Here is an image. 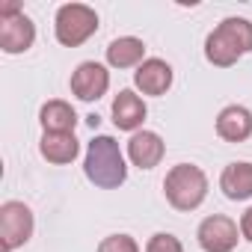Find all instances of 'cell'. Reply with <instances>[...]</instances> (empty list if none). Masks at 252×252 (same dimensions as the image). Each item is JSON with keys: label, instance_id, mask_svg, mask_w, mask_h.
I'll return each instance as SVG.
<instances>
[{"label": "cell", "instance_id": "obj_9", "mask_svg": "<svg viewBox=\"0 0 252 252\" xmlns=\"http://www.w3.org/2000/svg\"><path fill=\"white\" fill-rule=\"evenodd\" d=\"M217 137L225 143H246L252 137V110L243 104H228L217 116Z\"/></svg>", "mask_w": 252, "mask_h": 252}, {"label": "cell", "instance_id": "obj_6", "mask_svg": "<svg viewBox=\"0 0 252 252\" xmlns=\"http://www.w3.org/2000/svg\"><path fill=\"white\" fill-rule=\"evenodd\" d=\"M196 240L205 252H234L240 240V225L225 214H211L199 222Z\"/></svg>", "mask_w": 252, "mask_h": 252}, {"label": "cell", "instance_id": "obj_5", "mask_svg": "<svg viewBox=\"0 0 252 252\" xmlns=\"http://www.w3.org/2000/svg\"><path fill=\"white\" fill-rule=\"evenodd\" d=\"M33 228H36V220H33L30 205H24L18 199H9L0 205V237H3L6 252L24 246L33 237Z\"/></svg>", "mask_w": 252, "mask_h": 252}, {"label": "cell", "instance_id": "obj_2", "mask_svg": "<svg viewBox=\"0 0 252 252\" xmlns=\"http://www.w3.org/2000/svg\"><path fill=\"white\" fill-rule=\"evenodd\" d=\"M252 51V21L249 18H222L214 33L205 39V60L217 68H231L243 54Z\"/></svg>", "mask_w": 252, "mask_h": 252}, {"label": "cell", "instance_id": "obj_4", "mask_svg": "<svg viewBox=\"0 0 252 252\" xmlns=\"http://www.w3.org/2000/svg\"><path fill=\"white\" fill-rule=\"evenodd\" d=\"M98 33V12L86 3H63L54 18V36L63 48H77Z\"/></svg>", "mask_w": 252, "mask_h": 252}, {"label": "cell", "instance_id": "obj_8", "mask_svg": "<svg viewBox=\"0 0 252 252\" xmlns=\"http://www.w3.org/2000/svg\"><path fill=\"white\" fill-rule=\"evenodd\" d=\"M172 80H175V71H172V65H169L166 60H160V57H149V60L134 71V86H137L143 95H155V98L166 95L169 86H172Z\"/></svg>", "mask_w": 252, "mask_h": 252}, {"label": "cell", "instance_id": "obj_1", "mask_svg": "<svg viewBox=\"0 0 252 252\" xmlns=\"http://www.w3.org/2000/svg\"><path fill=\"white\" fill-rule=\"evenodd\" d=\"M83 175L98 190H116L128 181V163H125V155H122V149L113 137L98 134L86 143Z\"/></svg>", "mask_w": 252, "mask_h": 252}, {"label": "cell", "instance_id": "obj_11", "mask_svg": "<svg viewBox=\"0 0 252 252\" xmlns=\"http://www.w3.org/2000/svg\"><path fill=\"white\" fill-rule=\"evenodd\" d=\"M36 42V24L21 12L12 18H0V48L6 54H24Z\"/></svg>", "mask_w": 252, "mask_h": 252}, {"label": "cell", "instance_id": "obj_14", "mask_svg": "<svg viewBox=\"0 0 252 252\" xmlns=\"http://www.w3.org/2000/svg\"><path fill=\"white\" fill-rule=\"evenodd\" d=\"M39 122H42V131L45 134H74V128H77V113H74V107L68 101L54 98V101L42 104Z\"/></svg>", "mask_w": 252, "mask_h": 252}, {"label": "cell", "instance_id": "obj_19", "mask_svg": "<svg viewBox=\"0 0 252 252\" xmlns=\"http://www.w3.org/2000/svg\"><path fill=\"white\" fill-rule=\"evenodd\" d=\"M240 237H246L252 243V208H246L240 217Z\"/></svg>", "mask_w": 252, "mask_h": 252}, {"label": "cell", "instance_id": "obj_17", "mask_svg": "<svg viewBox=\"0 0 252 252\" xmlns=\"http://www.w3.org/2000/svg\"><path fill=\"white\" fill-rule=\"evenodd\" d=\"M98 252H140V243L131 234H107L98 243Z\"/></svg>", "mask_w": 252, "mask_h": 252}, {"label": "cell", "instance_id": "obj_10", "mask_svg": "<svg viewBox=\"0 0 252 252\" xmlns=\"http://www.w3.org/2000/svg\"><path fill=\"white\" fill-rule=\"evenodd\" d=\"M149 116V107L146 101L134 92V89H122L116 98H113V122L119 131H131L137 134L143 128V122Z\"/></svg>", "mask_w": 252, "mask_h": 252}, {"label": "cell", "instance_id": "obj_13", "mask_svg": "<svg viewBox=\"0 0 252 252\" xmlns=\"http://www.w3.org/2000/svg\"><path fill=\"white\" fill-rule=\"evenodd\" d=\"M220 190L231 202H246L252 199V163L249 160H234L222 169L220 175Z\"/></svg>", "mask_w": 252, "mask_h": 252}, {"label": "cell", "instance_id": "obj_16", "mask_svg": "<svg viewBox=\"0 0 252 252\" xmlns=\"http://www.w3.org/2000/svg\"><path fill=\"white\" fill-rule=\"evenodd\" d=\"M39 152L48 163L65 166V163H74V158L80 155V143L74 134H42Z\"/></svg>", "mask_w": 252, "mask_h": 252}, {"label": "cell", "instance_id": "obj_7", "mask_svg": "<svg viewBox=\"0 0 252 252\" xmlns=\"http://www.w3.org/2000/svg\"><path fill=\"white\" fill-rule=\"evenodd\" d=\"M110 89V71L101 63H80L71 71V95L80 101H98Z\"/></svg>", "mask_w": 252, "mask_h": 252}, {"label": "cell", "instance_id": "obj_12", "mask_svg": "<svg viewBox=\"0 0 252 252\" xmlns=\"http://www.w3.org/2000/svg\"><path fill=\"white\" fill-rule=\"evenodd\" d=\"M166 155V143L155 131H137L128 140V158L137 169H155Z\"/></svg>", "mask_w": 252, "mask_h": 252}, {"label": "cell", "instance_id": "obj_15", "mask_svg": "<svg viewBox=\"0 0 252 252\" xmlns=\"http://www.w3.org/2000/svg\"><path fill=\"white\" fill-rule=\"evenodd\" d=\"M143 63H146V45L137 36H119L107 45L110 68H140Z\"/></svg>", "mask_w": 252, "mask_h": 252}, {"label": "cell", "instance_id": "obj_3", "mask_svg": "<svg viewBox=\"0 0 252 252\" xmlns=\"http://www.w3.org/2000/svg\"><path fill=\"white\" fill-rule=\"evenodd\" d=\"M163 193L175 211H196L208 196V175L196 163H178L166 172Z\"/></svg>", "mask_w": 252, "mask_h": 252}, {"label": "cell", "instance_id": "obj_18", "mask_svg": "<svg viewBox=\"0 0 252 252\" xmlns=\"http://www.w3.org/2000/svg\"><path fill=\"white\" fill-rule=\"evenodd\" d=\"M146 252H184V246H181V240H178L175 234H169V231H158V234L149 237Z\"/></svg>", "mask_w": 252, "mask_h": 252}]
</instances>
